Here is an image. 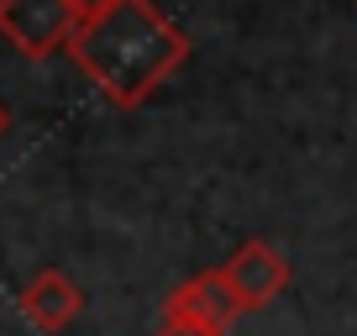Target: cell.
<instances>
[{"label":"cell","mask_w":357,"mask_h":336,"mask_svg":"<svg viewBox=\"0 0 357 336\" xmlns=\"http://www.w3.org/2000/svg\"><path fill=\"white\" fill-rule=\"evenodd\" d=\"M158 336H215V331H190V326H163Z\"/></svg>","instance_id":"cell-7"},{"label":"cell","mask_w":357,"mask_h":336,"mask_svg":"<svg viewBox=\"0 0 357 336\" xmlns=\"http://www.w3.org/2000/svg\"><path fill=\"white\" fill-rule=\"evenodd\" d=\"M68 58L111 105L132 111L190 63V37L153 0H116L111 11L79 22Z\"/></svg>","instance_id":"cell-1"},{"label":"cell","mask_w":357,"mask_h":336,"mask_svg":"<svg viewBox=\"0 0 357 336\" xmlns=\"http://www.w3.org/2000/svg\"><path fill=\"white\" fill-rule=\"evenodd\" d=\"M116 0H74V11H79V22H89V16H100V11H111Z\"/></svg>","instance_id":"cell-6"},{"label":"cell","mask_w":357,"mask_h":336,"mask_svg":"<svg viewBox=\"0 0 357 336\" xmlns=\"http://www.w3.org/2000/svg\"><path fill=\"white\" fill-rule=\"evenodd\" d=\"M74 32H79L74 0H0V37H6V47H16L26 63L68 53Z\"/></svg>","instance_id":"cell-2"},{"label":"cell","mask_w":357,"mask_h":336,"mask_svg":"<svg viewBox=\"0 0 357 336\" xmlns=\"http://www.w3.org/2000/svg\"><path fill=\"white\" fill-rule=\"evenodd\" d=\"M11 132V111H6V100H0V137Z\"/></svg>","instance_id":"cell-8"},{"label":"cell","mask_w":357,"mask_h":336,"mask_svg":"<svg viewBox=\"0 0 357 336\" xmlns=\"http://www.w3.org/2000/svg\"><path fill=\"white\" fill-rule=\"evenodd\" d=\"M236 315H242V305H236L221 268H205L195 279H184L163 305V326H190V331H215V336H226V326Z\"/></svg>","instance_id":"cell-3"},{"label":"cell","mask_w":357,"mask_h":336,"mask_svg":"<svg viewBox=\"0 0 357 336\" xmlns=\"http://www.w3.org/2000/svg\"><path fill=\"white\" fill-rule=\"evenodd\" d=\"M16 305H22V315L37 331H63V326H74L79 310H84V289H79L63 268H43V273L26 279V289L16 294Z\"/></svg>","instance_id":"cell-5"},{"label":"cell","mask_w":357,"mask_h":336,"mask_svg":"<svg viewBox=\"0 0 357 336\" xmlns=\"http://www.w3.org/2000/svg\"><path fill=\"white\" fill-rule=\"evenodd\" d=\"M226 284H231V294H236V305L242 310H263V305H273L284 289H289V258H284L273 242H242L226 258Z\"/></svg>","instance_id":"cell-4"}]
</instances>
